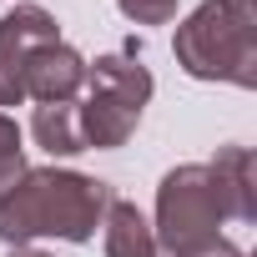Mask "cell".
I'll list each match as a JSON object with an SVG mask.
<instances>
[{"instance_id": "1", "label": "cell", "mask_w": 257, "mask_h": 257, "mask_svg": "<svg viewBox=\"0 0 257 257\" xmlns=\"http://www.w3.org/2000/svg\"><path fill=\"white\" fill-rule=\"evenodd\" d=\"M111 207V187L101 177L71 167H26V177L0 192V242L31 247L36 237L91 242Z\"/></svg>"}, {"instance_id": "2", "label": "cell", "mask_w": 257, "mask_h": 257, "mask_svg": "<svg viewBox=\"0 0 257 257\" xmlns=\"http://www.w3.org/2000/svg\"><path fill=\"white\" fill-rule=\"evenodd\" d=\"M177 66L197 81L257 86V0H207L172 36Z\"/></svg>"}, {"instance_id": "3", "label": "cell", "mask_w": 257, "mask_h": 257, "mask_svg": "<svg viewBox=\"0 0 257 257\" xmlns=\"http://www.w3.org/2000/svg\"><path fill=\"white\" fill-rule=\"evenodd\" d=\"M147 101H152V71L142 66L137 46L86 61V101H76L86 152H91V147H96V152L126 147L132 132L142 126Z\"/></svg>"}, {"instance_id": "4", "label": "cell", "mask_w": 257, "mask_h": 257, "mask_svg": "<svg viewBox=\"0 0 257 257\" xmlns=\"http://www.w3.org/2000/svg\"><path fill=\"white\" fill-rule=\"evenodd\" d=\"M222 222H227V212H222V197H217V182H212L207 162H182V167H172L162 177L157 222H152L162 252L192 257V252H202V247H212L222 237L217 232Z\"/></svg>"}, {"instance_id": "5", "label": "cell", "mask_w": 257, "mask_h": 257, "mask_svg": "<svg viewBox=\"0 0 257 257\" xmlns=\"http://www.w3.org/2000/svg\"><path fill=\"white\" fill-rule=\"evenodd\" d=\"M51 41H61V26L41 6H16L11 16H0V106L26 101V56Z\"/></svg>"}, {"instance_id": "6", "label": "cell", "mask_w": 257, "mask_h": 257, "mask_svg": "<svg viewBox=\"0 0 257 257\" xmlns=\"http://www.w3.org/2000/svg\"><path fill=\"white\" fill-rule=\"evenodd\" d=\"M26 101H76L81 86H86V56L66 41H51V46H36L26 56Z\"/></svg>"}, {"instance_id": "7", "label": "cell", "mask_w": 257, "mask_h": 257, "mask_svg": "<svg viewBox=\"0 0 257 257\" xmlns=\"http://www.w3.org/2000/svg\"><path fill=\"white\" fill-rule=\"evenodd\" d=\"M207 172L217 182L222 212L232 222H257V167H252V152L247 147H222L207 162Z\"/></svg>"}, {"instance_id": "8", "label": "cell", "mask_w": 257, "mask_h": 257, "mask_svg": "<svg viewBox=\"0 0 257 257\" xmlns=\"http://www.w3.org/2000/svg\"><path fill=\"white\" fill-rule=\"evenodd\" d=\"M101 237H106V257H172V252H162L152 222L142 217V207L121 202V197H111V207L101 217Z\"/></svg>"}, {"instance_id": "9", "label": "cell", "mask_w": 257, "mask_h": 257, "mask_svg": "<svg viewBox=\"0 0 257 257\" xmlns=\"http://www.w3.org/2000/svg\"><path fill=\"white\" fill-rule=\"evenodd\" d=\"M31 137H36L51 157H76V152H86L76 101H41L36 116H31Z\"/></svg>"}, {"instance_id": "10", "label": "cell", "mask_w": 257, "mask_h": 257, "mask_svg": "<svg viewBox=\"0 0 257 257\" xmlns=\"http://www.w3.org/2000/svg\"><path fill=\"white\" fill-rule=\"evenodd\" d=\"M26 177V157H21V126L0 111V192H11Z\"/></svg>"}, {"instance_id": "11", "label": "cell", "mask_w": 257, "mask_h": 257, "mask_svg": "<svg viewBox=\"0 0 257 257\" xmlns=\"http://www.w3.org/2000/svg\"><path fill=\"white\" fill-rule=\"evenodd\" d=\"M177 6L182 0H116V11L126 21H137V26H167L177 16Z\"/></svg>"}, {"instance_id": "12", "label": "cell", "mask_w": 257, "mask_h": 257, "mask_svg": "<svg viewBox=\"0 0 257 257\" xmlns=\"http://www.w3.org/2000/svg\"><path fill=\"white\" fill-rule=\"evenodd\" d=\"M192 257H247L237 242H227V237H217L212 247H202V252H192Z\"/></svg>"}, {"instance_id": "13", "label": "cell", "mask_w": 257, "mask_h": 257, "mask_svg": "<svg viewBox=\"0 0 257 257\" xmlns=\"http://www.w3.org/2000/svg\"><path fill=\"white\" fill-rule=\"evenodd\" d=\"M11 257H51V252H41V247H11Z\"/></svg>"}]
</instances>
